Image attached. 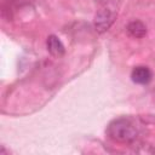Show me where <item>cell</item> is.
Returning a JSON list of instances; mask_svg holds the SVG:
<instances>
[{"instance_id":"cell-2","label":"cell","mask_w":155,"mask_h":155,"mask_svg":"<svg viewBox=\"0 0 155 155\" xmlns=\"http://www.w3.org/2000/svg\"><path fill=\"white\" fill-rule=\"evenodd\" d=\"M116 16H117V10L111 2L102 6L94 17L96 30L98 33H104L105 30H108L111 27V24L114 23Z\"/></svg>"},{"instance_id":"cell-4","label":"cell","mask_w":155,"mask_h":155,"mask_svg":"<svg viewBox=\"0 0 155 155\" xmlns=\"http://www.w3.org/2000/svg\"><path fill=\"white\" fill-rule=\"evenodd\" d=\"M46 45H47L48 52H50L52 56H54V57H61V56L64 54V51H65L64 45L62 44V41H61L56 35H50V36L47 38Z\"/></svg>"},{"instance_id":"cell-1","label":"cell","mask_w":155,"mask_h":155,"mask_svg":"<svg viewBox=\"0 0 155 155\" xmlns=\"http://www.w3.org/2000/svg\"><path fill=\"white\" fill-rule=\"evenodd\" d=\"M107 134L121 143H130L137 137V128L133 122L126 117H120L113 120L107 127Z\"/></svg>"},{"instance_id":"cell-3","label":"cell","mask_w":155,"mask_h":155,"mask_svg":"<svg viewBox=\"0 0 155 155\" xmlns=\"http://www.w3.org/2000/svg\"><path fill=\"white\" fill-rule=\"evenodd\" d=\"M153 78V73L148 67L144 65H139V67H134L132 73H131V79L133 82L139 84V85H145L148 84Z\"/></svg>"},{"instance_id":"cell-5","label":"cell","mask_w":155,"mask_h":155,"mask_svg":"<svg viewBox=\"0 0 155 155\" xmlns=\"http://www.w3.org/2000/svg\"><path fill=\"white\" fill-rule=\"evenodd\" d=\"M127 33L136 39H140L147 34V27L140 21H132L127 25Z\"/></svg>"}]
</instances>
